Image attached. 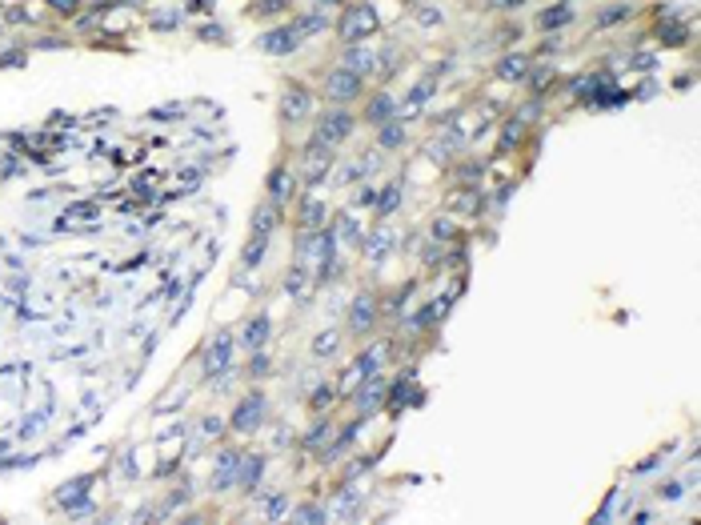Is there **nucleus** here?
Wrapping results in <instances>:
<instances>
[{
    "label": "nucleus",
    "instance_id": "9b49d317",
    "mask_svg": "<svg viewBox=\"0 0 701 525\" xmlns=\"http://www.w3.org/2000/svg\"><path fill=\"white\" fill-rule=\"evenodd\" d=\"M405 140V133H401V125H381V145L385 149H397Z\"/></svg>",
    "mask_w": 701,
    "mask_h": 525
},
{
    "label": "nucleus",
    "instance_id": "dca6fc26",
    "mask_svg": "<svg viewBox=\"0 0 701 525\" xmlns=\"http://www.w3.org/2000/svg\"><path fill=\"white\" fill-rule=\"evenodd\" d=\"M332 345H337V333H325V337H317V353H320V349H332Z\"/></svg>",
    "mask_w": 701,
    "mask_h": 525
},
{
    "label": "nucleus",
    "instance_id": "4468645a",
    "mask_svg": "<svg viewBox=\"0 0 701 525\" xmlns=\"http://www.w3.org/2000/svg\"><path fill=\"white\" fill-rule=\"evenodd\" d=\"M385 193H389V197H381V205H377V209H381V213H393L401 197H397V188H385Z\"/></svg>",
    "mask_w": 701,
    "mask_h": 525
},
{
    "label": "nucleus",
    "instance_id": "39448f33",
    "mask_svg": "<svg viewBox=\"0 0 701 525\" xmlns=\"http://www.w3.org/2000/svg\"><path fill=\"white\" fill-rule=\"evenodd\" d=\"M349 325L357 329V333H365V329L373 325V297L369 293H361L357 305H353V313H349Z\"/></svg>",
    "mask_w": 701,
    "mask_h": 525
},
{
    "label": "nucleus",
    "instance_id": "6e6552de",
    "mask_svg": "<svg viewBox=\"0 0 701 525\" xmlns=\"http://www.w3.org/2000/svg\"><path fill=\"white\" fill-rule=\"evenodd\" d=\"M344 68H349V73H369V68H373V52L369 49H353V52H344Z\"/></svg>",
    "mask_w": 701,
    "mask_h": 525
},
{
    "label": "nucleus",
    "instance_id": "2eb2a0df",
    "mask_svg": "<svg viewBox=\"0 0 701 525\" xmlns=\"http://www.w3.org/2000/svg\"><path fill=\"white\" fill-rule=\"evenodd\" d=\"M385 113H393V100H377V104L369 109V116H373V121H381Z\"/></svg>",
    "mask_w": 701,
    "mask_h": 525
},
{
    "label": "nucleus",
    "instance_id": "1a4fd4ad",
    "mask_svg": "<svg viewBox=\"0 0 701 525\" xmlns=\"http://www.w3.org/2000/svg\"><path fill=\"white\" fill-rule=\"evenodd\" d=\"M284 113L293 116V121H296V116H305L308 113V92L293 88V92H289V100H284Z\"/></svg>",
    "mask_w": 701,
    "mask_h": 525
},
{
    "label": "nucleus",
    "instance_id": "0eeeda50",
    "mask_svg": "<svg viewBox=\"0 0 701 525\" xmlns=\"http://www.w3.org/2000/svg\"><path fill=\"white\" fill-rule=\"evenodd\" d=\"M269 193H272V200L293 197V176L284 173V169H272V176H269Z\"/></svg>",
    "mask_w": 701,
    "mask_h": 525
},
{
    "label": "nucleus",
    "instance_id": "ddd939ff",
    "mask_svg": "<svg viewBox=\"0 0 701 525\" xmlns=\"http://www.w3.org/2000/svg\"><path fill=\"white\" fill-rule=\"evenodd\" d=\"M569 20V8H549V13H541V28H557V25H565Z\"/></svg>",
    "mask_w": 701,
    "mask_h": 525
},
{
    "label": "nucleus",
    "instance_id": "f03ea898",
    "mask_svg": "<svg viewBox=\"0 0 701 525\" xmlns=\"http://www.w3.org/2000/svg\"><path fill=\"white\" fill-rule=\"evenodd\" d=\"M325 97H329L332 104H349V100H357L361 97V76L349 73V68H337V73L329 76V85H325Z\"/></svg>",
    "mask_w": 701,
    "mask_h": 525
},
{
    "label": "nucleus",
    "instance_id": "f8f14e48",
    "mask_svg": "<svg viewBox=\"0 0 701 525\" xmlns=\"http://www.w3.org/2000/svg\"><path fill=\"white\" fill-rule=\"evenodd\" d=\"M665 44H685V25H661Z\"/></svg>",
    "mask_w": 701,
    "mask_h": 525
},
{
    "label": "nucleus",
    "instance_id": "9d476101",
    "mask_svg": "<svg viewBox=\"0 0 701 525\" xmlns=\"http://www.w3.org/2000/svg\"><path fill=\"white\" fill-rule=\"evenodd\" d=\"M525 64H529V61H525V56H505V61H501V68H497V73H501L505 80H521V76H525Z\"/></svg>",
    "mask_w": 701,
    "mask_h": 525
},
{
    "label": "nucleus",
    "instance_id": "20e7f679",
    "mask_svg": "<svg viewBox=\"0 0 701 525\" xmlns=\"http://www.w3.org/2000/svg\"><path fill=\"white\" fill-rule=\"evenodd\" d=\"M296 44H301V32H296V25H293V28H277L272 37H260V49H265V52H293Z\"/></svg>",
    "mask_w": 701,
    "mask_h": 525
},
{
    "label": "nucleus",
    "instance_id": "7ed1b4c3",
    "mask_svg": "<svg viewBox=\"0 0 701 525\" xmlns=\"http://www.w3.org/2000/svg\"><path fill=\"white\" fill-rule=\"evenodd\" d=\"M369 32H377V13H373L369 4L349 8V16H344V25H341V37L344 40H361V37H369Z\"/></svg>",
    "mask_w": 701,
    "mask_h": 525
},
{
    "label": "nucleus",
    "instance_id": "423d86ee",
    "mask_svg": "<svg viewBox=\"0 0 701 525\" xmlns=\"http://www.w3.org/2000/svg\"><path fill=\"white\" fill-rule=\"evenodd\" d=\"M260 409H265V401H260V397L245 401V405H241V413H236V421H233V426H236V429H253V426H260Z\"/></svg>",
    "mask_w": 701,
    "mask_h": 525
},
{
    "label": "nucleus",
    "instance_id": "f257e3e1",
    "mask_svg": "<svg viewBox=\"0 0 701 525\" xmlns=\"http://www.w3.org/2000/svg\"><path fill=\"white\" fill-rule=\"evenodd\" d=\"M353 133V116L344 113V109H332V113L320 116V128H317V145L332 149V145H341L344 137Z\"/></svg>",
    "mask_w": 701,
    "mask_h": 525
}]
</instances>
